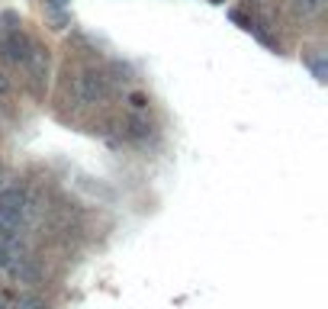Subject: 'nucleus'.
Segmentation results:
<instances>
[{"mask_svg":"<svg viewBox=\"0 0 328 309\" xmlns=\"http://www.w3.org/2000/svg\"><path fill=\"white\" fill-rule=\"evenodd\" d=\"M312 65V71H315V81H319V84H325L328 81V68H325V62L322 58H315V62H309Z\"/></svg>","mask_w":328,"mask_h":309,"instance_id":"7","label":"nucleus"},{"mask_svg":"<svg viewBox=\"0 0 328 309\" xmlns=\"http://www.w3.org/2000/svg\"><path fill=\"white\" fill-rule=\"evenodd\" d=\"M26 71H29V78H32V87L35 90H45L48 87V52L42 49V45H29V55H26Z\"/></svg>","mask_w":328,"mask_h":309,"instance_id":"2","label":"nucleus"},{"mask_svg":"<svg viewBox=\"0 0 328 309\" xmlns=\"http://www.w3.org/2000/svg\"><path fill=\"white\" fill-rule=\"evenodd\" d=\"M13 309H48V303H45V296H42V293L23 290L16 300H13Z\"/></svg>","mask_w":328,"mask_h":309,"instance_id":"6","label":"nucleus"},{"mask_svg":"<svg viewBox=\"0 0 328 309\" xmlns=\"http://www.w3.org/2000/svg\"><path fill=\"white\" fill-rule=\"evenodd\" d=\"M126 136H129V139H148V136H151V123H148V116H142V113L126 116Z\"/></svg>","mask_w":328,"mask_h":309,"instance_id":"5","label":"nucleus"},{"mask_svg":"<svg viewBox=\"0 0 328 309\" xmlns=\"http://www.w3.org/2000/svg\"><path fill=\"white\" fill-rule=\"evenodd\" d=\"M0 309H10V306H7V296H4V293H0Z\"/></svg>","mask_w":328,"mask_h":309,"instance_id":"14","label":"nucleus"},{"mask_svg":"<svg viewBox=\"0 0 328 309\" xmlns=\"http://www.w3.org/2000/svg\"><path fill=\"white\" fill-rule=\"evenodd\" d=\"M4 23H10V29H20V16L13 13V10H7V13H4Z\"/></svg>","mask_w":328,"mask_h":309,"instance_id":"10","label":"nucleus"},{"mask_svg":"<svg viewBox=\"0 0 328 309\" xmlns=\"http://www.w3.org/2000/svg\"><path fill=\"white\" fill-rule=\"evenodd\" d=\"M10 93V81H7V74H0V97H7Z\"/></svg>","mask_w":328,"mask_h":309,"instance_id":"13","label":"nucleus"},{"mask_svg":"<svg viewBox=\"0 0 328 309\" xmlns=\"http://www.w3.org/2000/svg\"><path fill=\"white\" fill-rule=\"evenodd\" d=\"M29 35L26 32H20V29H10L4 35V42H0V58H7L10 65H23L26 62V55H29Z\"/></svg>","mask_w":328,"mask_h":309,"instance_id":"3","label":"nucleus"},{"mask_svg":"<svg viewBox=\"0 0 328 309\" xmlns=\"http://www.w3.org/2000/svg\"><path fill=\"white\" fill-rule=\"evenodd\" d=\"M74 97L81 103H106L113 97V84L106 81L103 71H84L74 81Z\"/></svg>","mask_w":328,"mask_h":309,"instance_id":"1","label":"nucleus"},{"mask_svg":"<svg viewBox=\"0 0 328 309\" xmlns=\"http://www.w3.org/2000/svg\"><path fill=\"white\" fill-rule=\"evenodd\" d=\"M7 187H13V177H10V174H0V194H4Z\"/></svg>","mask_w":328,"mask_h":309,"instance_id":"12","label":"nucleus"},{"mask_svg":"<svg viewBox=\"0 0 328 309\" xmlns=\"http://www.w3.org/2000/svg\"><path fill=\"white\" fill-rule=\"evenodd\" d=\"M7 271H10V277H13L16 283H26V287L39 283V277H42V267L35 264V261H32L29 255H20V258H13V261L7 264Z\"/></svg>","mask_w":328,"mask_h":309,"instance_id":"4","label":"nucleus"},{"mask_svg":"<svg viewBox=\"0 0 328 309\" xmlns=\"http://www.w3.org/2000/svg\"><path fill=\"white\" fill-rule=\"evenodd\" d=\"M228 16H232V23H238L241 29H248V32H251V20H248V16H241L238 10H232V13H228Z\"/></svg>","mask_w":328,"mask_h":309,"instance_id":"9","label":"nucleus"},{"mask_svg":"<svg viewBox=\"0 0 328 309\" xmlns=\"http://www.w3.org/2000/svg\"><path fill=\"white\" fill-rule=\"evenodd\" d=\"M52 4H55V7H62V4H65V0H52Z\"/></svg>","mask_w":328,"mask_h":309,"instance_id":"15","label":"nucleus"},{"mask_svg":"<svg viewBox=\"0 0 328 309\" xmlns=\"http://www.w3.org/2000/svg\"><path fill=\"white\" fill-rule=\"evenodd\" d=\"M296 4H299V10H302V13H312V10L325 7V0H296Z\"/></svg>","mask_w":328,"mask_h":309,"instance_id":"8","label":"nucleus"},{"mask_svg":"<svg viewBox=\"0 0 328 309\" xmlns=\"http://www.w3.org/2000/svg\"><path fill=\"white\" fill-rule=\"evenodd\" d=\"M129 100H132V106H136V110H145V106H148V100H145L142 93H132Z\"/></svg>","mask_w":328,"mask_h":309,"instance_id":"11","label":"nucleus"},{"mask_svg":"<svg viewBox=\"0 0 328 309\" xmlns=\"http://www.w3.org/2000/svg\"><path fill=\"white\" fill-rule=\"evenodd\" d=\"M4 35H7V32H4V29H0V42H4Z\"/></svg>","mask_w":328,"mask_h":309,"instance_id":"16","label":"nucleus"}]
</instances>
